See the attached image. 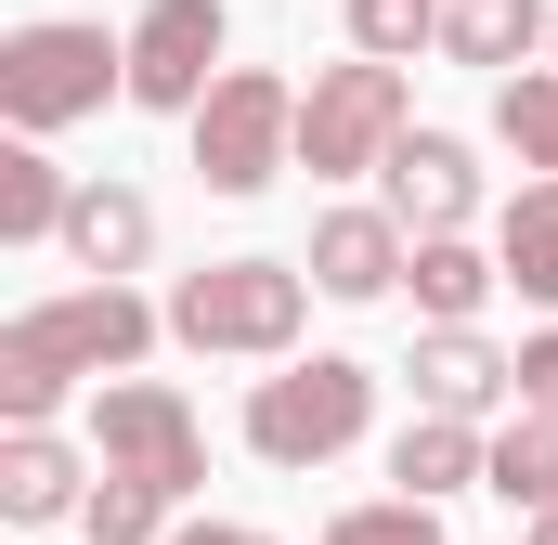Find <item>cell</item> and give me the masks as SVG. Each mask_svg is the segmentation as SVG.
<instances>
[{"mask_svg":"<svg viewBox=\"0 0 558 545\" xmlns=\"http://www.w3.org/2000/svg\"><path fill=\"white\" fill-rule=\"evenodd\" d=\"M156 338H169V312L143 299L131 272H92L65 299H26L0 325V428H52L78 377H131Z\"/></svg>","mask_w":558,"mask_h":545,"instance_id":"6da1fadb","label":"cell"},{"mask_svg":"<svg viewBox=\"0 0 558 545\" xmlns=\"http://www.w3.org/2000/svg\"><path fill=\"white\" fill-rule=\"evenodd\" d=\"M312 261H208L169 286V338L208 351V364H286L312 338Z\"/></svg>","mask_w":558,"mask_h":545,"instance_id":"7a4b0ae2","label":"cell"},{"mask_svg":"<svg viewBox=\"0 0 558 545\" xmlns=\"http://www.w3.org/2000/svg\"><path fill=\"white\" fill-rule=\"evenodd\" d=\"M131 92V39H105L92 13H26L13 39H0V118L13 131H78V118H105Z\"/></svg>","mask_w":558,"mask_h":545,"instance_id":"3957f363","label":"cell"},{"mask_svg":"<svg viewBox=\"0 0 558 545\" xmlns=\"http://www.w3.org/2000/svg\"><path fill=\"white\" fill-rule=\"evenodd\" d=\"M377 428V364H351V351H286L274 377L247 390V455L286 468V481H312V468H338L351 441Z\"/></svg>","mask_w":558,"mask_h":545,"instance_id":"277c9868","label":"cell"},{"mask_svg":"<svg viewBox=\"0 0 558 545\" xmlns=\"http://www.w3.org/2000/svg\"><path fill=\"white\" fill-rule=\"evenodd\" d=\"M416 131V78L390 52H351V65H312L299 92V169L312 182H351V169H390V143Z\"/></svg>","mask_w":558,"mask_h":545,"instance_id":"5b68a950","label":"cell"},{"mask_svg":"<svg viewBox=\"0 0 558 545\" xmlns=\"http://www.w3.org/2000/svg\"><path fill=\"white\" fill-rule=\"evenodd\" d=\"M182 131H195V182L208 195H260L274 169H299V92L274 65H221Z\"/></svg>","mask_w":558,"mask_h":545,"instance_id":"8992f818","label":"cell"},{"mask_svg":"<svg viewBox=\"0 0 558 545\" xmlns=\"http://www.w3.org/2000/svg\"><path fill=\"white\" fill-rule=\"evenodd\" d=\"M92 455H105V468H143L169 507L208 481V428H195V403H182L169 377H105V390H92Z\"/></svg>","mask_w":558,"mask_h":545,"instance_id":"52a82bcc","label":"cell"},{"mask_svg":"<svg viewBox=\"0 0 558 545\" xmlns=\"http://www.w3.org/2000/svg\"><path fill=\"white\" fill-rule=\"evenodd\" d=\"M221 39H234V13H221V0H143V13H131V105L195 118V105H208V78L234 65Z\"/></svg>","mask_w":558,"mask_h":545,"instance_id":"ba28073f","label":"cell"},{"mask_svg":"<svg viewBox=\"0 0 558 545\" xmlns=\"http://www.w3.org/2000/svg\"><path fill=\"white\" fill-rule=\"evenodd\" d=\"M92 481H105V455H78L65 428H0V520H13V533L78 520V507H92Z\"/></svg>","mask_w":558,"mask_h":545,"instance_id":"9c48e42d","label":"cell"},{"mask_svg":"<svg viewBox=\"0 0 558 545\" xmlns=\"http://www.w3.org/2000/svg\"><path fill=\"white\" fill-rule=\"evenodd\" d=\"M377 182H390L403 234H468V221H481V156H468L454 131H403Z\"/></svg>","mask_w":558,"mask_h":545,"instance_id":"30bf717a","label":"cell"},{"mask_svg":"<svg viewBox=\"0 0 558 545\" xmlns=\"http://www.w3.org/2000/svg\"><path fill=\"white\" fill-rule=\"evenodd\" d=\"M403 261H416L403 208H325L312 221V286L325 299H403Z\"/></svg>","mask_w":558,"mask_h":545,"instance_id":"8fae6325","label":"cell"},{"mask_svg":"<svg viewBox=\"0 0 558 545\" xmlns=\"http://www.w3.org/2000/svg\"><path fill=\"white\" fill-rule=\"evenodd\" d=\"M403 377H416V403H441V415H494V403H520V351H494L481 325H428Z\"/></svg>","mask_w":558,"mask_h":545,"instance_id":"7c38bea8","label":"cell"},{"mask_svg":"<svg viewBox=\"0 0 558 545\" xmlns=\"http://www.w3.org/2000/svg\"><path fill=\"white\" fill-rule=\"evenodd\" d=\"M52 247H65L78 272H143L156 261V195H143V182H78Z\"/></svg>","mask_w":558,"mask_h":545,"instance_id":"4fadbf2b","label":"cell"},{"mask_svg":"<svg viewBox=\"0 0 558 545\" xmlns=\"http://www.w3.org/2000/svg\"><path fill=\"white\" fill-rule=\"evenodd\" d=\"M481 468H494V428H481V415L416 403L403 428H390V481H403V494H428V507H441V494H468Z\"/></svg>","mask_w":558,"mask_h":545,"instance_id":"5bb4252c","label":"cell"},{"mask_svg":"<svg viewBox=\"0 0 558 545\" xmlns=\"http://www.w3.org/2000/svg\"><path fill=\"white\" fill-rule=\"evenodd\" d=\"M507 286L494 247H468V234H416V261H403V299H416V325H481V299Z\"/></svg>","mask_w":558,"mask_h":545,"instance_id":"9a60e30c","label":"cell"},{"mask_svg":"<svg viewBox=\"0 0 558 545\" xmlns=\"http://www.w3.org/2000/svg\"><path fill=\"white\" fill-rule=\"evenodd\" d=\"M546 39H558L546 0H441V52H454V65H494V78H507V65H533Z\"/></svg>","mask_w":558,"mask_h":545,"instance_id":"2e32d148","label":"cell"},{"mask_svg":"<svg viewBox=\"0 0 558 545\" xmlns=\"http://www.w3.org/2000/svg\"><path fill=\"white\" fill-rule=\"evenodd\" d=\"M494 261H507V286H520L533 312H558V169H533V182L494 208Z\"/></svg>","mask_w":558,"mask_h":545,"instance_id":"e0dca14e","label":"cell"},{"mask_svg":"<svg viewBox=\"0 0 558 545\" xmlns=\"http://www.w3.org/2000/svg\"><path fill=\"white\" fill-rule=\"evenodd\" d=\"M481 494H507L520 520H533V507H558V403H520L507 428H494V468H481Z\"/></svg>","mask_w":558,"mask_h":545,"instance_id":"ac0fdd59","label":"cell"},{"mask_svg":"<svg viewBox=\"0 0 558 545\" xmlns=\"http://www.w3.org/2000/svg\"><path fill=\"white\" fill-rule=\"evenodd\" d=\"M65 195H78V182L39 156V131H13V143H0V247H39V234H65Z\"/></svg>","mask_w":558,"mask_h":545,"instance_id":"d6986e66","label":"cell"},{"mask_svg":"<svg viewBox=\"0 0 558 545\" xmlns=\"http://www.w3.org/2000/svg\"><path fill=\"white\" fill-rule=\"evenodd\" d=\"M494 143L520 169H558V65H507L494 78Z\"/></svg>","mask_w":558,"mask_h":545,"instance_id":"ffe728a7","label":"cell"},{"mask_svg":"<svg viewBox=\"0 0 558 545\" xmlns=\"http://www.w3.org/2000/svg\"><path fill=\"white\" fill-rule=\"evenodd\" d=\"M78 533H92V545H169L182 520H169V494H156L143 468H105V481H92V507H78Z\"/></svg>","mask_w":558,"mask_h":545,"instance_id":"44dd1931","label":"cell"},{"mask_svg":"<svg viewBox=\"0 0 558 545\" xmlns=\"http://www.w3.org/2000/svg\"><path fill=\"white\" fill-rule=\"evenodd\" d=\"M351 52H390V65L441 52V0H351Z\"/></svg>","mask_w":558,"mask_h":545,"instance_id":"7402d4cb","label":"cell"},{"mask_svg":"<svg viewBox=\"0 0 558 545\" xmlns=\"http://www.w3.org/2000/svg\"><path fill=\"white\" fill-rule=\"evenodd\" d=\"M325 545H441V507L428 494H377V507H338Z\"/></svg>","mask_w":558,"mask_h":545,"instance_id":"603a6c76","label":"cell"},{"mask_svg":"<svg viewBox=\"0 0 558 545\" xmlns=\"http://www.w3.org/2000/svg\"><path fill=\"white\" fill-rule=\"evenodd\" d=\"M520 403H558V325L520 338Z\"/></svg>","mask_w":558,"mask_h":545,"instance_id":"cb8c5ba5","label":"cell"},{"mask_svg":"<svg viewBox=\"0 0 558 545\" xmlns=\"http://www.w3.org/2000/svg\"><path fill=\"white\" fill-rule=\"evenodd\" d=\"M169 545H274V533H247V520H182Z\"/></svg>","mask_w":558,"mask_h":545,"instance_id":"d4e9b609","label":"cell"},{"mask_svg":"<svg viewBox=\"0 0 558 545\" xmlns=\"http://www.w3.org/2000/svg\"><path fill=\"white\" fill-rule=\"evenodd\" d=\"M520 545H558V507H533V533H520Z\"/></svg>","mask_w":558,"mask_h":545,"instance_id":"484cf974","label":"cell"},{"mask_svg":"<svg viewBox=\"0 0 558 545\" xmlns=\"http://www.w3.org/2000/svg\"><path fill=\"white\" fill-rule=\"evenodd\" d=\"M546 52H558V39H546Z\"/></svg>","mask_w":558,"mask_h":545,"instance_id":"4316f807","label":"cell"}]
</instances>
